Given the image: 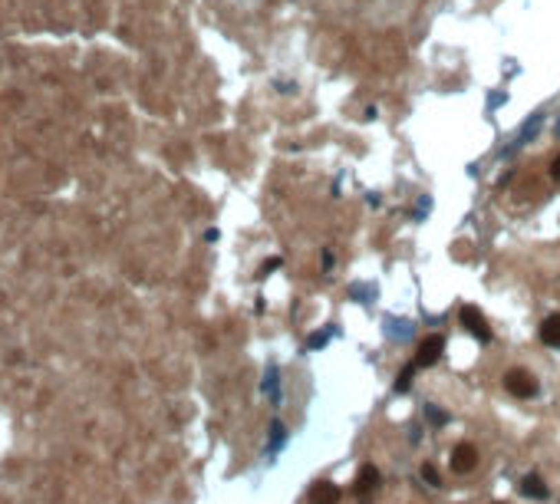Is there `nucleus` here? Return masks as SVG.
<instances>
[{
	"label": "nucleus",
	"instance_id": "nucleus-1",
	"mask_svg": "<svg viewBox=\"0 0 560 504\" xmlns=\"http://www.w3.org/2000/svg\"><path fill=\"white\" fill-rule=\"evenodd\" d=\"M504 389L515 399H530V396H537V379L528 370H511V372H504Z\"/></svg>",
	"mask_w": 560,
	"mask_h": 504
},
{
	"label": "nucleus",
	"instance_id": "nucleus-2",
	"mask_svg": "<svg viewBox=\"0 0 560 504\" xmlns=\"http://www.w3.org/2000/svg\"><path fill=\"white\" fill-rule=\"evenodd\" d=\"M452 472H458V474H471L475 468H478V448L471 442H458L452 448Z\"/></svg>",
	"mask_w": 560,
	"mask_h": 504
},
{
	"label": "nucleus",
	"instance_id": "nucleus-3",
	"mask_svg": "<svg viewBox=\"0 0 560 504\" xmlns=\"http://www.w3.org/2000/svg\"><path fill=\"white\" fill-rule=\"evenodd\" d=\"M442 353H445V336L432 333V336H425V340L419 343V350H415V366H435L442 359Z\"/></svg>",
	"mask_w": 560,
	"mask_h": 504
},
{
	"label": "nucleus",
	"instance_id": "nucleus-4",
	"mask_svg": "<svg viewBox=\"0 0 560 504\" xmlns=\"http://www.w3.org/2000/svg\"><path fill=\"white\" fill-rule=\"evenodd\" d=\"M458 316H462V326L468 330L471 336H478V340H481V343H488V340H491V330H488V320H485V316H481V313H478V307H462V313H458Z\"/></svg>",
	"mask_w": 560,
	"mask_h": 504
},
{
	"label": "nucleus",
	"instance_id": "nucleus-5",
	"mask_svg": "<svg viewBox=\"0 0 560 504\" xmlns=\"http://www.w3.org/2000/svg\"><path fill=\"white\" fill-rule=\"evenodd\" d=\"M340 501H343V491L333 481H317L310 488V504H340Z\"/></svg>",
	"mask_w": 560,
	"mask_h": 504
},
{
	"label": "nucleus",
	"instance_id": "nucleus-6",
	"mask_svg": "<svg viewBox=\"0 0 560 504\" xmlns=\"http://www.w3.org/2000/svg\"><path fill=\"white\" fill-rule=\"evenodd\" d=\"M376 485H379V468H376V465H363V468H360V474H356V485H353V491H356V494H369Z\"/></svg>",
	"mask_w": 560,
	"mask_h": 504
},
{
	"label": "nucleus",
	"instance_id": "nucleus-7",
	"mask_svg": "<svg viewBox=\"0 0 560 504\" xmlns=\"http://www.w3.org/2000/svg\"><path fill=\"white\" fill-rule=\"evenodd\" d=\"M521 494H524V498H537V501H544L547 494H550V488L544 485L541 474H528V478L521 481Z\"/></svg>",
	"mask_w": 560,
	"mask_h": 504
},
{
	"label": "nucleus",
	"instance_id": "nucleus-8",
	"mask_svg": "<svg viewBox=\"0 0 560 504\" xmlns=\"http://www.w3.org/2000/svg\"><path fill=\"white\" fill-rule=\"evenodd\" d=\"M541 340H544L547 346H554V350H560V313H554V316H547L544 323H541Z\"/></svg>",
	"mask_w": 560,
	"mask_h": 504
},
{
	"label": "nucleus",
	"instance_id": "nucleus-9",
	"mask_svg": "<svg viewBox=\"0 0 560 504\" xmlns=\"http://www.w3.org/2000/svg\"><path fill=\"white\" fill-rule=\"evenodd\" d=\"M415 370H419V366H415V363H412V366H406V370H402V376H399V379H395V392H406V389H409V383H412V372H415Z\"/></svg>",
	"mask_w": 560,
	"mask_h": 504
},
{
	"label": "nucleus",
	"instance_id": "nucleus-10",
	"mask_svg": "<svg viewBox=\"0 0 560 504\" xmlns=\"http://www.w3.org/2000/svg\"><path fill=\"white\" fill-rule=\"evenodd\" d=\"M422 478L432 485V488H439V485H442V478H439V472H435V465H432V461H425V465H422Z\"/></svg>",
	"mask_w": 560,
	"mask_h": 504
},
{
	"label": "nucleus",
	"instance_id": "nucleus-11",
	"mask_svg": "<svg viewBox=\"0 0 560 504\" xmlns=\"http://www.w3.org/2000/svg\"><path fill=\"white\" fill-rule=\"evenodd\" d=\"M550 175H554V178H557V181H560V155H557V159H554V162H550Z\"/></svg>",
	"mask_w": 560,
	"mask_h": 504
}]
</instances>
